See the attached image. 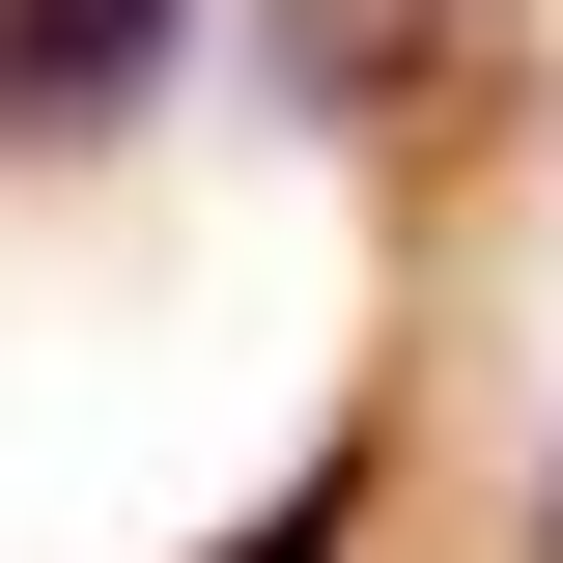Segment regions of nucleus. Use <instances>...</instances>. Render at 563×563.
I'll list each match as a JSON object with an SVG mask.
<instances>
[{"instance_id": "1", "label": "nucleus", "mask_w": 563, "mask_h": 563, "mask_svg": "<svg viewBox=\"0 0 563 563\" xmlns=\"http://www.w3.org/2000/svg\"><path fill=\"white\" fill-rule=\"evenodd\" d=\"M169 29H198V0H0V169H85V141L169 85Z\"/></svg>"}, {"instance_id": "2", "label": "nucleus", "mask_w": 563, "mask_h": 563, "mask_svg": "<svg viewBox=\"0 0 563 563\" xmlns=\"http://www.w3.org/2000/svg\"><path fill=\"white\" fill-rule=\"evenodd\" d=\"M366 507H395V451H366V422H339V451H282V479L225 507L198 563H366Z\"/></svg>"}, {"instance_id": "3", "label": "nucleus", "mask_w": 563, "mask_h": 563, "mask_svg": "<svg viewBox=\"0 0 563 563\" xmlns=\"http://www.w3.org/2000/svg\"><path fill=\"white\" fill-rule=\"evenodd\" d=\"M536 563H563V479H536Z\"/></svg>"}]
</instances>
